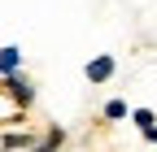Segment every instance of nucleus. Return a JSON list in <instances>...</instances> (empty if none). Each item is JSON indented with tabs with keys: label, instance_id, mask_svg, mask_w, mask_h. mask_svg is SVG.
Instances as JSON below:
<instances>
[{
	"label": "nucleus",
	"instance_id": "nucleus-1",
	"mask_svg": "<svg viewBox=\"0 0 157 152\" xmlns=\"http://www.w3.org/2000/svg\"><path fill=\"white\" fill-rule=\"evenodd\" d=\"M113 74H118V61H113L109 52H101V56H92V61L83 65V78H87V83H109Z\"/></svg>",
	"mask_w": 157,
	"mask_h": 152
},
{
	"label": "nucleus",
	"instance_id": "nucleus-2",
	"mask_svg": "<svg viewBox=\"0 0 157 152\" xmlns=\"http://www.w3.org/2000/svg\"><path fill=\"white\" fill-rule=\"evenodd\" d=\"M0 83H5V91L17 100V109H31V104H35V83L26 78V74H17V78H0Z\"/></svg>",
	"mask_w": 157,
	"mask_h": 152
},
{
	"label": "nucleus",
	"instance_id": "nucleus-3",
	"mask_svg": "<svg viewBox=\"0 0 157 152\" xmlns=\"http://www.w3.org/2000/svg\"><path fill=\"white\" fill-rule=\"evenodd\" d=\"M17 74H22V48L5 44L0 48V78H17Z\"/></svg>",
	"mask_w": 157,
	"mask_h": 152
},
{
	"label": "nucleus",
	"instance_id": "nucleus-4",
	"mask_svg": "<svg viewBox=\"0 0 157 152\" xmlns=\"http://www.w3.org/2000/svg\"><path fill=\"white\" fill-rule=\"evenodd\" d=\"M22 113L26 109H17V100L5 91V83H0V126H22Z\"/></svg>",
	"mask_w": 157,
	"mask_h": 152
},
{
	"label": "nucleus",
	"instance_id": "nucleus-5",
	"mask_svg": "<svg viewBox=\"0 0 157 152\" xmlns=\"http://www.w3.org/2000/svg\"><path fill=\"white\" fill-rule=\"evenodd\" d=\"M61 143H66V126H57V122H52V126L44 130V135L35 139V148H31V152H57Z\"/></svg>",
	"mask_w": 157,
	"mask_h": 152
},
{
	"label": "nucleus",
	"instance_id": "nucleus-6",
	"mask_svg": "<svg viewBox=\"0 0 157 152\" xmlns=\"http://www.w3.org/2000/svg\"><path fill=\"white\" fill-rule=\"evenodd\" d=\"M0 148H5V152H17V148H35V139L26 135V130H5V135H0Z\"/></svg>",
	"mask_w": 157,
	"mask_h": 152
},
{
	"label": "nucleus",
	"instance_id": "nucleus-7",
	"mask_svg": "<svg viewBox=\"0 0 157 152\" xmlns=\"http://www.w3.org/2000/svg\"><path fill=\"white\" fill-rule=\"evenodd\" d=\"M101 118H105V122H122V118H131V113H127V100H105Z\"/></svg>",
	"mask_w": 157,
	"mask_h": 152
},
{
	"label": "nucleus",
	"instance_id": "nucleus-8",
	"mask_svg": "<svg viewBox=\"0 0 157 152\" xmlns=\"http://www.w3.org/2000/svg\"><path fill=\"white\" fill-rule=\"evenodd\" d=\"M131 122L140 126V135H144V130H153V126H157V118H153V109H131Z\"/></svg>",
	"mask_w": 157,
	"mask_h": 152
},
{
	"label": "nucleus",
	"instance_id": "nucleus-9",
	"mask_svg": "<svg viewBox=\"0 0 157 152\" xmlns=\"http://www.w3.org/2000/svg\"><path fill=\"white\" fill-rule=\"evenodd\" d=\"M144 139H148V143H157V126H153V130H144Z\"/></svg>",
	"mask_w": 157,
	"mask_h": 152
}]
</instances>
